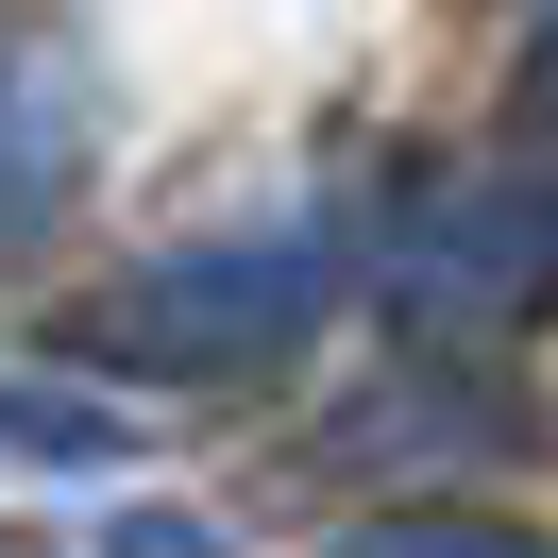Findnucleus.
I'll list each match as a JSON object with an SVG mask.
<instances>
[{"instance_id":"f257e3e1","label":"nucleus","mask_w":558,"mask_h":558,"mask_svg":"<svg viewBox=\"0 0 558 558\" xmlns=\"http://www.w3.org/2000/svg\"><path fill=\"white\" fill-rule=\"evenodd\" d=\"M305 322H322V271H305V254H288V238H220V254H153V271H119L69 339L102 355V373L220 389V373H271Z\"/></svg>"},{"instance_id":"f03ea898","label":"nucleus","mask_w":558,"mask_h":558,"mask_svg":"<svg viewBox=\"0 0 558 558\" xmlns=\"http://www.w3.org/2000/svg\"><path fill=\"white\" fill-rule=\"evenodd\" d=\"M373 271H389L407 322H524L558 288V170H440V186H407Z\"/></svg>"},{"instance_id":"7ed1b4c3","label":"nucleus","mask_w":558,"mask_h":558,"mask_svg":"<svg viewBox=\"0 0 558 558\" xmlns=\"http://www.w3.org/2000/svg\"><path fill=\"white\" fill-rule=\"evenodd\" d=\"M85 170V69L51 35H0V238H35Z\"/></svg>"},{"instance_id":"20e7f679","label":"nucleus","mask_w":558,"mask_h":558,"mask_svg":"<svg viewBox=\"0 0 558 558\" xmlns=\"http://www.w3.org/2000/svg\"><path fill=\"white\" fill-rule=\"evenodd\" d=\"M0 440H17V457H69V474H102V457H119V407H85V389H51V373H0Z\"/></svg>"},{"instance_id":"39448f33","label":"nucleus","mask_w":558,"mask_h":558,"mask_svg":"<svg viewBox=\"0 0 558 558\" xmlns=\"http://www.w3.org/2000/svg\"><path fill=\"white\" fill-rule=\"evenodd\" d=\"M339 558H542L524 524H474V508H389V524H355Z\"/></svg>"},{"instance_id":"423d86ee","label":"nucleus","mask_w":558,"mask_h":558,"mask_svg":"<svg viewBox=\"0 0 558 558\" xmlns=\"http://www.w3.org/2000/svg\"><path fill=\"white\" fill-rule=\"evenodd\" d=\"M102 558H238V542H220L204 508H119V524H102Z\"/></svg>"},{"instance_id":"0eeeda50","label":"nucleus","mask_w":558,"mask_h":558,"mask_svg":"<svg viewBox=\"0 0 558 558\" xmlns=\"http://www.w3.org/2000/svg\"><path fill=\"white\" fill-rule=\"evenodd\" d=\"M0 558H35V542H0Z\"/></svg>"}]
</instances>
